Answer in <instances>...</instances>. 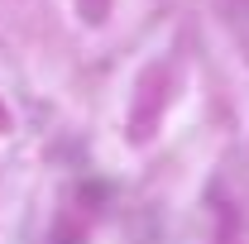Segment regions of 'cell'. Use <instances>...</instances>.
Masks as SVG:
<instances>
[{
    "label": "cell",
    "mask_w": 249,
    "mask_h": 244,
    "mask_svg": "<svg viewBox=\"0 0 249 244\" xmlns=\"http://www.w3.org/2000/svg\"><path fill=\"white\" fill-rule=\"evenodd\" d=\"M77 15H82L87 24H101V19L110 15V0H77Z\"/></svg>",
    "instance_id": "obj_1"
},
{
    "label": "cell",
    "mask_w": 249,
    "mask_h": 244,
    "mask_svg": "<svg viewBox=\"0 0 249 244\" xmlns=\"http://www.w3.org/2000/svg\"><path fill=\"white\" fill-rule=\"evenodd\" d=\"M5 129H10V115H5V105H0V134H5Z\"/></svg>",
    "instance_id": "obj_2"
}]
</instances>
